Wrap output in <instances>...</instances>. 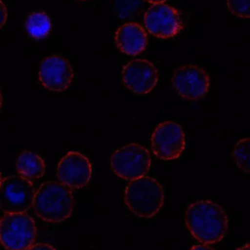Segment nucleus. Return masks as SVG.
<instances>
[{
    "mask_svg": "<svg viewBox=\"0 0 250 250\" xmlns=\"http://www.w3.org/2000/svg\"><path fill=\"white\" fill-rule=\"evenodd\" d=\"M185 220L189 233L203 245L218 243L224 239L229 229L224 208L208 200L191 204L187 208Z\"/></svg>",
    "mask_w": 250,
    "mask_h": 250,
    "instance_id": "obj_1",
    "label": "nucleus"
},
{
    "mask_svg": "<svg viewBox=\"0 0 250 250\" xmlns=\"http://www.w3.org/2000/svg\"><path fill=\"white\" fill-rule=\"evenodd\" d=\"M32 207L36 215L43 221H64L71 216L74 208L72 189L61 182H45L35 192Z\"/></svg>",
    "mask_w": 250,
    "mask_h": 250,
    "instance_id": "obj_2",
    "label": "nucleus"
},
{
    "mask_svg": "<svg viewBox=\"0 0 250 250\" xmlns=\"http://www.w3.org/2000/svg\"><path fill=\"white\" fill-rule=\"evenodd\" d=\"M164 201L163 187L158 181L150 176L131 181L125 189L126 207L140 218H151L158 214Z\"/></svg>",
    "mask_w": 250,
    "mask_h": 250,
    "instance_id": "obj_3",
    "label": "nucleus"
},
{
    "mask_svg": "<svg viewBox=\"0 0 250 250\" xmlns=\"http://www.w3.org/2000/svg\"><path fill=\"white\" fill-rule=\"evenodd\" d=\"M38 236L33 219L25 213L5 214L0 220V244L7 250H27Z\"/></svg>",
    "mask_w": 250,
    "mask_h": 250,
    "instance_id": "obj_4",
    "label": "nucleus"
},
{
    "mask_svg": "<svg viewBox=\"0 0 250 250\" xmlns=\"http://www.w3.org/2000/svg\"><path fill=\"white\" fill-rule=\"evenodd\" d=\"M151 157L146 147L138 144L125 145L114 151L111 167L119 177L132 181L144 177L149 171Z\"/></svg>",
    "mask_w": 250,
    "mask_h": 250,
    "instance_id": "obj_5",
    "label": "nucleus"
},
{
    "mask_svg": "<svg viewBox=\"0 0 250 250\" xmlns=\"http://www.w3.org/2000/svg\"><path fill=\"white\" fill-rule=\"evenodd\" d=\"M35 192L29 179L21 175L7 176L0 185V210L4 214L25 213L33 205Z\"/></svg>",
    "mask_w": 250,
    "mask_h": 250,
    "instance_id": "obj_6",
    "label": "nucleus"
},
{
    "mask_svg": "<svg viewBox=\"0 0 250 250\" xmlns=\"http://www.w3.org/2000/svg\"><path fill=\"white\" fill-rule=\"evenodd\" d=\"M171 83L181 98L195 101L202 99L208 93L211 82L208 73L202 67L185 64L173 72Z\"/></svg>",
    "mask_w": 250,
    "mask_h": 250,
    "instance_id": "obj_7",
    "label": "nucleus"
},
{
    "mask_svg": "<svg viewBox=\"0 0 250 250\" xmlns=\"http://www.w3.org/2000/svg\"><path fill=\"white\" fill-rule=\"evenodd\" d=\"M151 142L154 155L165 161L179 158L186 147L182 126L172 121L159 125L151 135Z\"/></svg>",
    "mask_w": 250,
    "mask_h": 250,
    "instance_id": "obj_8",
    "label": "nucleus"
},
{
    "mask_svg": "<svg viewBox=\"0 0 250 250\" xmlns=\"http://www.w3.org/2000/svg\"><path fill=\"white\" fill-rule=\"evenodd\" d=\"M144 23L151 35L160 39L173 38L184 28L179 10L164 3L153 4L146 10Z\"/></svg>",
    "mask_w": 250,
    "mask_h": 250,
    "instance_id": "obj_9",
    "label": "nucleus"
},
{
    "mask_svg": "<svg viewBox=\"0 0 250 250\" xmlns=\"http://www.w3.org/2000/svg\"><path fill=\"white\" fill-rule=\"evenodd\" d=\"M57 176L62 184L70 189H82L90 182L92 164L84 154L70 151L59 163Z\"/></svg>",
    "mask_w": 250,
    "mask_h": 250,
    "instance_id": "obj_10",
    "label": "nucleus"
},
{
    "mask_svg": "<svg viewBox=\"0 0 250 250\" xmlns=\"http://www.w3.org/2000/svg\"><path fill=\"white\" fill-rule=\"evenodd\" d=\"M122 79L125 86L135 95H147L157 85L159 72L151 62L137 59L124 66Z\"/></svg>",
    "mask_w": 250,
    "mask_h": 250,
    "instance_id": "obj_11",
    "label": "nucleus"
},
{
    "mask_svg": "<svg viewBox=\"0 0 250 250\" xmlns=\"http://www.w3.org/2000/svg\"><path fill=\"white\" fill-rule=\"evenodd\" d=\"M39 81L41 84L53 92H64L71 85L74 73L70 63L61 56L44 59L40 64Z\"/></svg>",
    "mask_w": 250,
    "mask_h": 250,
    "instance_id": "obj_12",
    "label": "nucleus"
},
{
    "mask_svg": "<svg viewBox=\"0 0 250 250\" xmlns=\"http://www.w3.org/2000/svg\"><path fill=\"white\" fill-rule=\"evenodd\" d=\"M115 42L121 52L135 57L146 48L148 37L145 29L141 25L135 22H128L117 29Z\"/></svg>",
    "mask_w": 250,
    "mask_h": 250,
    "instance_id": "obj_13",
    "label": "nucleus"
},
{
    "mask_svg": "<svg viewBox=\"0 0 250 250\" xmlns=\"http://www.w3.org/2000/svg\"><path fill=\"white\" fill-rule=\"evenodd\" d=\"M16 169L21 176L26 179L37 180L45 173V164L41 156L31 151L20 153L16 160Z\"/></svg>",
    "mask_w": 250,
    "mask_h": 250,
    "instance_id": "obj_14",
    "label": "nucleus"
},
{
    "mask_svg": "<svg viewBox=\"0 0 250 250\" xmlns=\"http://www.w3.org/2000/svg\"><path fill=\"white\" fill-rule=\"evenodd\" d=\"M26 32L34 39L41 40L49 35L52 28L51 19L43 12L31 13L25 21Z\"/></svg>",
    "mask_w": 250,
    "mask_h": 250,
    "instance_id": "obj_15",
    "label": "nucleus"
},
{
    "mask_svg": "<svg viewBox=\"0 0 250 250\" xmlns=\"http://www.w3.org/2000/svg\"><path fill=\"white\" fill-rule=\"evenodd\" d=\"M144 4V0H114L113 10L119 19L127 20L138 16Z\"/></svg>",
    "mask_w": 250,
    "mask_h": 250,
    "instance_id": "obj_16",
    "label": "nucleus"
},
{
    "mask_svg": "<svg viewBox=\"0 0 250 250\" xmlns=\"http://www.w3.org/2000/svg\"><path fill=\"white\" fill-rule=\"evenodd\" d=\"M232 157L238 168L250 174V137L238 141L233 147Z\"/></svg>",
    "mask_w": 250,
    "mask_h": 250,
    "instance_id": "obj_17",
    "label": "nucleus"
},
{
    "mask_svg": "<svg viewBox=\"0 0 250 250\" xmlns=\"http://www.w3.org/2000/svg\"><path fill=\"white\" fill-rule=\"evenodd\" d=\"M227 5L236 17L250 19V0H227Z\"/></svg>",
    "mask_w": 250,
    "mask_h": 250,
    "instance_id": "obj_18",
    "label": "nucleus"
},
{
    "mask_svg": "<svg viewBox=\"0 0 250 250\" xmlns=\"http://www.w3.org/2000/svg\"><path fill=\"white\" fill-rule=\"evenodd\" d=\"M7 18V7L1 0H0V29L5 24Z\"/></svg>",
    "mask_w": 250,
    "mask_h": 250,
    "instance_id": "obj_19",
    "label": "nucleus"
},
{
    "mask_svg": "<svg viewBox=\"0 0 250 250\" xmlns=\"http://www.w3.org/2000/svg\"><path fill=\"white\" fill-rule=\"evenodd\" d=\"M27 250H57L54 247L48 244L40 243L36 244V245H32L30 248Z\"/></svg>",
    "mask_w": 250,
    "mask_h": 250,
    "instance_id": "obj_20",
    "label": "nucleus"
},
{
    "mask_svg": "<svg viewBox=\"0 0 250 250\" xmlns=\"http://www.w3.org/2000/svg\"><path fill=\"white\" fill-rule=\"evenodd\" d=\"M189 250H215L207 245H195Z\"/></svg>",
    "mask_w": 250,
    "mask_h": 250,
    "instance_id": "obj_21",
    "label": "nucleus"
},
{
    "mask_svg": "<svg viewBox=\"0 0 250 250\" xmlns=\"http://www.w3.org/2000/svg\"><path fill=\"white\" fill-rule=\"evenodd\" d=\"M144 1H147V2L151 3V4H160V3H164L165 1H167V0H144Z\"/></svg>",
    "mask_w": 250,
    "mask_h": 250,
    "instance_id": "obj_22",
    "label": "nucleus"
},
{
    "mask_svg": "<svg viewBox=\"0 0 250 250\" xmlns=\"http://www.w3.org/2000/svg\"><path fill=\"white\" fill-rule=\"evenodd\" d=\"M236 250H250V243L246 244L241 248H238Z\"/></svg>",
    "mask_w": 250,
    "mask_h": 250,
    "instance_id": "obj_23",
    "label": "nucleus"
},
{
    "mask_svg": "<svg viewBox=\"0 0 250 250\" xmlns=\"http://www.w3.org/2000/svg\"><path fill=\"white\" fill-rule=\"evenodd\" d=\"M1 105H2V95H1V91H0V109H1Z\"/></svg>",
    "mask_w": 250,
    "mask_h": 250,
    "instance_id": "obj_24",
    "label": "nucleus"
},
{
    "mask_svg": "<svg viewBox=\"0 0 250 250\" xmlns=\"http://www.w3.org/2000/svg\"><path fill=\"white\" fill-rule=\"evenodd\" d=\"M1 181H2V179H1V173H0V185H1Z\"/></svg>",
    "mask_w": 250,
    "mask_h": 250,
    "instance_id": "obj_25",
    "label": "nucleus"
},
{
    "mask_svg": "<svg viewBox=\"0 0 250 250\" xmlns=\"http://www.w3.org/2000/svg\"><path fill=\"white\" fill-rule=\"evenodd\" d=\"M80 1H89V0H80Z\"/></svg>",
    "mask_w": 250,
    "mask_h": 250,
    "instance_id": "obj_26",
    "label": "nucleus"
}]
</instances>
